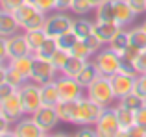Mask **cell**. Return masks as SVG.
Returning a JSON list of instances; mask_svg holds the SVG:
<instances>
[{
    "mask_svg": "<svg viewBox=\"0 0 146 137\" xmlns=\"http://www.w3.org/2000/svg\"><path fill=\"white\" fill-rule=\"evenodd\" d=\"M104 106L98 104L96 100L89 96H82L78 100V111H76V122L78 126H94L96 120L102 117L104 113Z\"/></svg>",
    "mask_w": 146,
    "mask_h": 137,
    "instance_id": "6da1fadb",
    "label": "cell"
},
{
    "mask_svg": "<svg viewBox=\"0 0 146 137\" xmlns=\"http://www.w3.org/2000/svg\"><path fill=\"white\" fill-rule=\"evenodd\" d=\"M94 65H96L98 72L102 76H113L117 72H120L124 67H128V65H124L120 56L115 50H111L107 45H106V48H102V50H98L94 54Z\"/></svg>",
    "mask_w": 146,
    "mask_h": 137,
    "instance_id": "7a4b0ae2",
    "label": "cell"
},
{
    "mask_svg": "<svg viewBox=\"0 0 146 137\" xmlns=\"http://www.w3.org/2000/svg\"><path fill=\"white\" fill-rule=\"evenodd\" d=\"M85 91H87V96L93 98V100H96L98 104L104 106V108H109L111 102L117 100V94H115V89H113V83H111L109 76L100 74Z\"/></svg>",
    "mask_w": 146,
    "mask_h": 137,
    "instance_id": "3957f363",
    "label": "cell"
},
{
    "mask_svg": "<svg viewBox=\"0 0 146 137\" xmlns=\"http://www.w3.org/2000/svg\"><path fill=\"white\" fill-rule=\"evenodd\" d=\"M15 17H17L21 28L24 30H35V28H44V22H46V13H43L41 9H37L33 4L26 2L24 6H21L15 11Z\"/></svg>",
    "mask_w": 146,
    "mask_h": 137,
    "instance_id": "277c9868",
    "label": "cell"
},
{
    "mask_svg": "<svg viewBox=\"0 0 146 137\" xmlns=\"http://www.w3.org/2000/svg\"><path fill=\"white\" fill-rule=\"evenodd\" d=\"M17 93H19V96H21V100H22V106H24V109H26V115H33V113L43 106L41 85L35 83V82H32V80H28L24 85L19 87Z\"/></svg>",
    "mask_w": 146,
    "mask_h": 137,
    "instance_id": "5b68a950",
    "label": "cell"
},
{
    "mask_svg": "<svg viewBox=\"0 0 146 137\" xmlns=\"http://www.w3.org/2000/svg\"><path fill=\"white\" fill-rule=\"evenodd\" d=\"M137 76H139V74H137L131 67H124L120 72L109 76V78H111V83H113V89H115V94H117V100L135 91Z\"/></svg>",
    "mask_w": 146,
    "mask_h": 137,
    "instance_id": "8992f818",
    "label": "cell"
},
{
    "mask_svg": "<svg viewBox=\"0 0 146 137\" xmlns=\"http://www.w3.org/2000/svg\"><path fill=\"white\" fill-rule=\"evenodd\" d=\"M72 26H74V19L68 17L63 11H56L52 15H46V22H44V30L50 37H59L63 33L70 32Z\"/></svg>",
    "mask_w": 146,
    "mask_h": 137,
    "instance_id": "52a82bcc",
    "label": "cell"
},
{
    "mask_svg": "<svg viewBox=\"0 0 146 137\" xmlns=\"http://www.w3.org/2000/svg\"><path fill=\"white\" fill-rule=\"evenodd\" d=\"M94 130H96L98 137H117V134L120 132V124H118L115 108L104 109L102 117H100L96 120V124H94Z\"/></svg>",
    "mask_w": 146,
    "mask_h": 137,
    "instance_id": "ba28073f",
    "label": "cell"
},
{
    "mask_svg": "<svg viewBox=\"0 0 146 137\" xmlns=\"http://www.w3.org/2000/svg\"><path fill=\"white\" fill-rule=\"evenodd\" d=\"M56 85H57V91H59V98L61 100H80L83 96V89L78 83L76 78H70V76H57L56 78Z\"/></svg>",
    "mask_w": 146,
    "mask_h": 137,
    "instance_id": "9c48e42d",
    "label": "cell"
},
{
    "mask_svg": "<svg viewBox=\"0 0 146 137\" xmlns=\"http://www.w3.org/2000/svg\"><path fill=\"white\" fill-rule=\"evenodd\" d=\"M57 68L52 65V61L50 59H43V58H37L35 56V61H33V70H32V82L39 83V85H43V83L46 82H54V80L57 78Z\"/></svg>",
    "mask_w": 146,
    "mask_h": 137,
    "instance_id": "30bf717a",
    "label": "cell"
},
{
    "mask_svg": "<svg viewBox=\"0 0 146 137\" xmlns=\"http://www.w3.org/2000/svg\"><path fill=\"white\" fill-rule=\"evenodd\" d=\"M0 111L7 119L9 124H17L22 119V115H26V109L22 106V100L19 96V93L11 94L9 98H6L4 102H0Z\"/></svg>",
    "mask_w": 146,
    "mask_h": 137,
    "instance_id": "8fae6325",
    "label": "cell"
},
{
    "mask_svg": "<svg viewBox=\"0 0 146 137\" xmlns=\"http://www.w3.org/2000/svg\"><path fill=\"white\" fill-rule=\"evenodd\" d=\"M32 117L46 134L52 132L54 128L57 126V122H59V115H57V111H56V106H44L43 104Z\"/></svg>",
    "mask_w": 146,
    "mask_h": 137,
    "instance_id": "7c38bea8",
    "label": "cell"
},
{
    "mask_svg": "<svg viewBox=\"0 0 146 137\" xmlns=\"http://www.w3.org/2000/svg\"><path fill=\"white\" fill-rule=\"evenodd\" d=\"M115 6V22H117L120 28H126V26H131L133 21H135L137 13L131 7V4L128 0H113Z\"/></svg>",
    "mask_w": 146,
    "mask_h": 137,
    "instance_id": "4fadbf2b",
    "label": "cell"
},
{
    "mask_svg": "<svg viewBox=\"0 0 146 137\" xmlns=\"http://www.w3.org/2000/svg\"><path fill=\"white\" fill-rule=\"evenodd\" d=\"M6 47H7V59L32 54L30 45H28V41H26L24 33H15V35L7 37V39H6Z\"/></svg>",
    "mask_w": 146,
    "mask_h": 137,
    "instance_id": "5bb4252c",
    "label": "cell"
},
{
    "mask_svg": "<svg viewBox=\"0 0 146 137\" xmlns=\"http://www.w3.org/2000/svg\"><path fill=\"white\" fill-rule=\"evenodd\" d=\"M13 132L17 137H43L46 132L33 120V117H22L17 124H13Z\"/></svg>",
    "mask_w": 146,
    "mask_h": 137,
    "instance_id": "9a60e30c",
    "label": "cell"
},
{
    "mask_svg": "<svg viewBox=\"0 0 146 137\" xmlns=\"http://www.w3.org/2000/svg\"><path fill=\"white\" fill-rule=\"evenodd\" d=\"M120 30V26L117 22H106V21H94V30L93 33L102 41V45H109L111 39L117 35V32Z\"/></svg>",
    "mask_w": 146,
    "mask_h": 137,
    "instance_id": "2e32d148",
    "label": "cell"
},
{
    "mask_svg": "<svg viewBox=\"0 0 146 137\" xmlns=\"http://www.w3.org/2000/svg\"><path fill=\"white\" fill-rule=\"evenodd\" d=\"M19 28H21V24H19L15 13H9V11L0 9V35L7 39V37L19 33Z\"/></svg>",
    "mask_w": 146,
    "mask_h": 137,
    "instance_id": "e0dca14e",
    "label": "cell"
},
{
    "mask_svg": "<svg viewBox=\"0 0 146 137\" xmlns=\"http://www.w3.org/2000/svg\"><path fill=\"white\" fill-rule=\"evenodd\" d=\"M33 61H35V54H28V56H21V58H11L7 59V65L13 67L15 70H19L22 76L32 78V70H33Z\"/></svg>",
    "mask_w": 146,
    "mask_h": 137,
    "instance_id": "ac0fdd59",
    "label": "cell"
},
{
    "mask_svg": "<svg viewBox=\"0 0 146 137\" xmlns=\"http://www.w3.org/2000/svg\"><path fill=\"white\" fill-rule=\"evenodd\" d=\"M56 111L59 115V120L63 122H76V111H78V100H61L56 106Z\"/></svg>",
    "mask_w": 146,
    "mask_h": 137,
    "instance_id": "d6986e66",
    "label": "cell"
},
{
    "mask_svg": "<svg viewBox=\"0 0 146 137\" xmlns=\"http://www.w3.org/2000/svg\"><path fill=\"white\" fill-rule=\"evenodd\" d=\"M26 35V41H28L30 45V50H32V54H35L37 50H39L41 47H43V43L48 39V33L44 28H35V30H26L24 32Z\"/></svg>",
    "mask_w": 146,
    "mask_h": 137,
    "instance_id": "ffe728a7",
    "label": "cell"
},
{
    "mask_svg": "<svg viewBox=\"0 0 146 137\" xmlns=\"http://www.w3.org/2000/svg\"><path fill=\"white\" fill-rule=\"evenodd\" d=\"M41 98H43L44 106H57L61 102L59 98V91H57L56 80L54 82H46L41 85Z\"/></svg>",
    "mask_w": 146,
    "mask_h": 137,
    "instance_id": "44dd1931",
    "label": "cell"
},
{
    "mask_svg": "<svg viewBox=\"0 0 146 137\" xmlns=\"http://www.w3.org/2000/svg\"><path fill=\"white\" fill-rule=\"evenodd\" d=\"M98 76H100V72H98L96 65H94V61H91V59H89V61L85 63V67L82 68V72L76 76V80H78V83L82 87H85V89H87V87H89L91 83L98 78Z\"/></svg>",
    "mask_w": 146,
    "mask_h": 137,
    "instance_id": "7402d4cb",
    "label": "cell"
},
{
    "mask_svg": "<svg viewBox=\"0 0 146 137\" xmlns=\"http://www.w3.org/2000/svg\"><path fill=\"white\" fill-rule=\"evenodd\" d=\"M115 113H117L120 130H129L131 126H135V111H131V109H128V108L118 104L117 108H115Z\"/></svg>",
    "mask_w": 146,
    "mask_h": 137,
    "instance_id": "603a6c76",
    "label": "cell"
},
{
    "mask_svg": "<svg viewBox=\"0 0 146 137\" xmlns=\"http://www.w3.org/2000/svg\"><path fill=\"white\" fill-rule=\"evenodd\" d=\"M107 47H109L111 50H115L118 56H120L122 52H124L126 48L129 47V33L126 32L124 28H120V30L117 32V35H115L113 39H111V43L107 45Z\"/></svg>",
    "mask_w": 146,
    "mask_h": 137,
    "instance_id": "cb8c5ba5",
    "label": "cell"
},
{
    "mask_svg": "<svg viewBox=\"0 0 146 137\" xmlns=\"http://www.w3.org/2000/svg\"><path fill=\"white\" fill-rule=\"evenodd\" d=\"M87 59H82V58H76V56H70L68 61L65 63V67L61 68V74L65 76H70V78H76V76L82 72V68L85 67Z\"/></svg>",
    "mask_w": 146,
    "mask_h": 137,
    "instance_id": "d4e9b609",
    "label": "cell"
},
{
    "mask_svg": "<svg viewBox=\"0 0 146 137\" xmlns=\"http://www.w3.org/2000/svg\"><path fill=\"white\" fill-rule=\"evenodd\" d=\"M96 13V21H106V22H115V6H113V0H106L104 4L94 9Z\"/></svg>",
    "mask_w": 146,
    "mask_h": 137,
    "instance_id": "484cf974",
    "label": "cell"
},
{
    "mask_svg": "<svg viewBox=\"0 0 146 137\" xmlns=\"http://www.w3.org/2000/svg\"><path fill=\"white\" fill-rule=\"evenodd\" d=\"M72 30L76 32V35L80 37V39H85V37H89L91 33H93L94 30V22L89 21V19H76L74 21V26H72Z\"/></svg>",
    "mask_w": 146,
    "mask_h": 137,
    "instance_id": "4316f807",
    "label": "cell"
},
{
    "mask_svg": "<svg viewBox=\"0 0 146 137\" xmlns=\"http://www.w3.org/2000/svg\"><path fill=\"white\" fill-rule=\"evenodd\" d=\"M118 104L124 106V108H128V109H131V111H137L139 108H143V106L146 104V100L141 96V94H137L135 91H133V93H129V94H126V96L118 98Z\"/></svg>",
    "mask_w": 146,
    "mask_h": 137,
    "instance_id": "83f0119b",
    "label": "cell"
},
{
    "mask_svg": "<svg viewBox=\"0 0 146 137\" xmlns=\"http://www.w3.org/2000/svg\"><path fill=\"white\" fill-rule=\"evenodd\" d=\"M128 33H129V43L133 47L141 48V50H146V32L143 26H137V28L133 26V28L128 30Z\"/></svg>",
    "mask_w": 146,
    "mask_h": 137,
    "instance_id": "f1b7e54d",
    "label": "cell"
},
{
    "mask_svg": "<svg viewBox=\"0 0 146 137\" xmlns=\"http://www.w3.org/2000/svg\"><path fill=\"white\" fill-rule=\"evenodd\" d=\"M57 48H59V45H57V39L56 37H50L48 35V39L43 43V47L39 48V50L35 52V56L37 58H43V59H50L54 54L57 52Z\"/></svg>",
    "mask_w": 146,
    "mask_h": 137,
    "instance_id": "f546056e",
    "label": "cell"
},
{
    "mask_svg": "<svg viewBox=\"0 0 146 137\" xmlns=\"http://www.w3.org/2000/svg\"><path fill=\"white\" fill-rule=\"evenodd\" d=\"M68 54H70V56H76V58H82V59H87V61H89L91 56H94V52L91 50L89 45H87L83 39H78V41H76V45L70 48V50H68Z\"/></svg>",
    "mask_w": 146,
    "mask_h": 137,
    "instance_id": "4dcf8cb0",
    "label": "cell"
},
{
    "mask_svg": "<svg viewBox=\"0 0 146 137\" xmlns=\"http://www.w3.org/2000/svg\"><path fill=\"white\" fill-rule=\"evenodd\" d=\"M6 82L11 83L13 87H17V89H19L21 85H24V83L28 82V78H26V76H22L19 70H15L13 67L7 65V68H6Z\"/></svg>",
    "mask_w": 146,
    "mask_h": 137,
    "instance_id": "1f68e13d",
    "label": "cell"
},
{
    "mask_svg": "<svg viewBox=\"0 0 146 137\" xmlns=\"http://www.w3.org/2000/svg\"><path fill=\"white\" fill-rule=\"evenodd\" d=\"M78 39H80V37L76 35V32H74V30H70V32H67V33H63V35L57 37V45H59V48H63V50L68 52L76 45V41H78Z\"/></svg>",
    "mask_w": 146,
    "mask_h": 137,
    "instance_id": "d6a6232c",
    "label": "cell"
},
{
    "mask_svg": "<svg viewBox=\"0 0 146 137\" xmlns=\"http://www.w3.org/2000/svg\"><path fill=\"white\" fill-rule=\"evenodd\" d=\"M70 11H74L76 15H87V13H91V11H94V7L89 0H72Z\"/></svg>",
    "mask_w": 146,
    "mask_h": 137,
    "instance_id": "836d02e7",
    "label": "cell"
},
{
    "mask_svg": "<svg viewBox=\"0 0 146 137\" xmlns=\"http://www.w3.org/2000/svg\"><path fill=\"white\" fill-rule=\"evenodd\" d=\"M68 58H70V54H68L67 50H63V48H57V52L52 56V58H50V61H52V65L61 72V68L65 67V63L68 61Z\"/></svg>",
    "mask_w": 146,
    "mask_h": 137,
    "instance_id": "e575fe53",
    "label": "cell"
},
{
    "mask_svg": "<svg viewBox=\"0 0 146 137\" xmlns=\"http://www.w3.org/2000/svg\"><path fill=\"white\" fill-rule=\"evenodd\" d=\"M141 48H137V47H133L131 43H129V47L126 48L124 52L120 54V58H122V61H124V65H128V67H131V63H133V59L137 58V56L141 54Z\"/></svg>",
    "mask_w": 146,
    "mask_h": 137,
    "instance_id": "d590c367",
    "label": "cell"
},
{
    "mask_svg": "<svg viewBox=\"0 0 146 137\" xmlns=\"http://www.w3.org/2000/svg\"><path fill=\"white\" fill-rule=\"evenodd\" d=\"M30 4H33V6L37 7V9H41L43 13H50V11H56L57 9V4L56 0H28Z\"/></svg>",
    "mask_w": 146,
    "mask_h": 137,
    "instance_id": "8d00e7d4",
    "label": "cell"
},
{
    "mask_svg": "<svg viewBox=\"0 0 146 137\" xmlns=\"http://www.w3.org/2000/svg\"><path fill=\"white\" fill-rule=\"evenodd\" d=\"M26 2H28V0H0V9L15 13V11H17L21 6H24Z\"/></svg>",
    "mask_w": 146,
    "mask_h": 137,
    "instance_id": "74e56055",
    "label": "cell"
},
{
    "mask_svg": "<svg viewBox=\"0 0 146 137\" xmlns=\"http://www.w3.org/2000/svg\"><path fill=\"white\" fill-rule=\"evenodd\" d=\"M131 68L137 72V74H144L146 72V50H143L131 63Z\"/></svg>",
    "mask_w": 146,
    "mask_h": 137,
    "instance_id": "f35d334b",
    "label": "cell"
},
{
    "mask_svg": "<svg viewBox=\"0 0 146 137\" xmlns=\"http://www.w3.org/2000/svg\"><path fill=\"white\" fill-rule=\"evenodd\" d=\"M117 137H146V130L141 126H131L129 130H120L117 134Z\"/></svg>",
    "mask_w": 146,
    "mask_h": 137,
    "instance_id": "ab89813d",
    "label": "cell"
},
{
    "mask_svg": "<svg viewBox=\"0 0 146 137\" xmlns=\"http://www.w3.org/2000/svg\"><path fill=\"white\" fill-rule=\"evenodd\" d=\"M15 93H17V87H13L11 83H7V82L0 83V102H4L6 98H9Z\"/></svg>",
    "mask_w": 146,
    "mask_h": 137,
    "instance_id": "60d3db41",
    "label": "cell"
},
{
    "mask_svg": "<svg viewBox=\"0 0 146 137\" xmlns=\"http://www.w3.org/2000/svg\"><path fill=\"white\" fill-rule=\"evenodd\" d=\"M135 93L141 94V96L146 100V72L144 74L137 76V85H135Z\"/></svg>",
    "mask_w": 146,
    "mask_h": 137,
    "instance_id": "b9f144b4",
    "label": "cell"
},
{
    "mask_svg": "<svg viewBox=\"0 0 146 137\" xmlns=\"http://www.w3.org/2000/svg\"><path fill=\"white\" fill-rule=\"evenodd\" d=\"M83 41H85V43L89 45V48H91V50L94 52V54H96L98 50H102V41H100L98 37L94 35V33H91V35H89V37H85Z\"/></svg>",
    "mask_w": 146,
    "mask_h": 137,
    "instance_id": "7bdbcfd3",
    "label": "cell"
},
{
    "mask_svg": "<svg viewBox=\"0 0 146 137\" xmlns=\"http://www.w3.org/2000/svg\"><path fill=\"white\" fill-rule=\"evenodd\" d=\"M135 124L146 130V104L135 111Z\"/></svg>",
    "mask_w": 146,
    "mask_h": 137,
    "instance_id": "ee69618b",
    "label": "cell"
},
{
    "mask_svg": "<svg viewBox=\"0 0 146 137\" xmlns=\"http://www.w3.org/2000/svg\"><path fill=\"white\" fill-rule=\"evenodd\" d=\"M74 137H98V134H96V130L91 128V126H82L78 132H76Z\"/></svg>",
    "mask_w": 146,
    "mask_h": 137,
    "instance_id": "f6af8a7d",
    "label": "cell"
},
{
    "mask_svg": "<svg viewBox=\"0 0 146 137\" xmlns=\"http://www.w3.org/2000/svg\"><path fill=\"white\" fill-rule=\"evenodd\" d=\"M129 4H131V7L135 9V13H143V11H146V0H128Z\"/></svg>",
    "mask_w": 146,
    "mask_h": 137,
    "instance_id": "bcb514c9",
    "label": "cell"
},
{
    "mask_svg": "<svg viewBox=\"0 0 146 137\" xmlns=\"http://www.w3.org/2000/svg\"><path fill=\"white\" fill-rule=\"evenodd\" d=\"M7 59V47H6V37L0 35V63Z\"/></svg>",
    "mask_w": 146,
    "mask_h": 137,
    "instance_id": "7dc6e473",
    "label": "cell"
},
{
    "mask_svg": "<svg viewBox=\"0 0 146 137\" xmlns=\"http://www.w3.org/2000/svg\"><path fill=\"white\" fill-rule=\"evenodd\" d=\"M56 4H57V9L56 11H70L72 0H56Z\"/></svg>",
    "mask_w": 146,
    "mask_h": 137,
    "instance_id": "c3c4849f",
    "label": "cell"
},
{
    "mask_svg": "<svg viewBox=\"0 0 146 137\" xmlns=\"http://www.w3.org/2000/svg\"><path fill=\"white\" fill-rule=\"evenodd\" d=\"M9 126H11V124L7 122V119L2 115V111H0V132H7V130H9Z\"/></svg>",
    "mask_w": 146,
    "mask_h": 137,
    "instance_id": "681fc988",
    "label": "cell"
},
{
    "mask_svg": "<svg viewBox=\"0 0 146 137\" xmlns=\"http://www.w3.org/2000/svg\"><path fill=\"white\" fill-rule=\"evenodd\" d=\"M6 68H7V65H2V67H0V83L6 82Z\"/></svg>",
    "mask_w": 146,
    "mask_h": 137,
    "instance_id": "f907efd6",
    "label": "cell"
},
{
    "mask_svg": "<svg viewBox=\"0 0 146 137\" xmlns=\"http://www.w3.org/2000/svg\"><path fill=\"white\" fill-rule=\"evenodd\" d=\"M0 137H17L13 130H7V132H0Z\"/></svg>",
    "mask_w": 146,
    "mask_h": 137,
    "instance_id": "816d5d0a",
    "label": "cell"
},
{
    "mask_svg": "<svg viewBox=\"0 0 146 137\" xmlns=\"http://www.w3.org/2000/svg\"><path fill=\"white\" fill-rule=\"evenodd\" d=\"M89 2L93 4V7H94V9H96V7L100 6V4H104V2H106V0H89Z\"/></svg>",
    "mask_w": 146,
    "mask_h": 137,
    "instance_id": "f5cc1de1",
    "label": "cell"
},
{
    "mask_svg": "<svg viewBox=\"0 0 146 137\" xmlns=\"http://www.w3.org/2000/svg\"><path fill=\"white\" fill-rule=\"evenodd\" d=\"M54 137H74V135H67V134H54Z\"/></svg>",
    "mask_w": 146,
    "mask_h": 137,
    "instance_id": "db71d44e",
    "label": "cell"
},
{
    "mask_svg": "<svg viewBox=\"0 0 146 137\" xmlns=\"http://www.w3.org/2000/svg\"><path fill=\"white\" fill-rule=\"evenodd\" d=\"M143 28H144V32H146V21L143 22Z\"/></svg>",
    "mask_w": 146,
    "mask_h": 137,
    "instance_id": "11a10c76",
    "label": "cell"
},
{
    "mask_svg": "<svg viewBox=\"0 0 146 137\" xmlns=\"http://www.w3.org/2000/svg\"><path fill=\"white\" fill-rule=\"evenodd\" d=\"M43 137H54V135H50V134H44V135H43Z\"/></svg>",
    "mask_w": 146,
    "mask_h": 137,
    "instance_id": "9f6ffc18",
    "label": "cell"
}]
</instances>
